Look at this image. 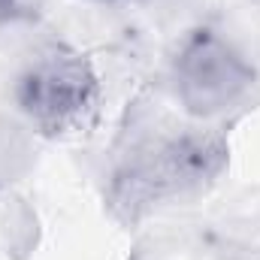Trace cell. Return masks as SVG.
<instances>
[{
	"label": "cell",
	"instance_id": "cell-1",
	"mask_svg": "<svg viewBox=\"0 0 260 260\" xmlns=\"http://www.w3.org/2000/svg\"><path fill=\"white\" fill-rule=\"evenodd\" d=\"M15 100L30 124L58 136L88 127L97 112L100 82L85 55L64 43H49L24 64Z\"/></svg>",
	"mask_w": 260,
	"mask_h": 260
},
{
	"label": "cell",
	"instance_id": "cell-2",
	"mask_svg": "<svg viewBox=\"0 0 260 260\" xmlns=\"http://www.w3.org/2000/svg\"><path fill=\"white\" fill-rule=\"evenodd\" d=\"M224 154V145L209 133H182L160 139L115 176V206L133 215L151 203L197 191L218 176Z\"/></svg>",
	"mask_w": 260,
	"mask_h": 260
},
{
	"label": "cell",
	"instance_id": "cell-3",
	"mask_svg": "<svg viewBox=\"0 0 260 260\" xmlns=\"http://www.w3.org/2000/svg\"><path fill=\"white\" fill-rule=\"evenodd\" d=\"M251 61L218 30L188 34L173 58V88L194 118H215L239 106L254 88Z\"/></svg>",
	"mask_w": 260,
	"mask_h": 260
},
{
	"label": "cell",
	"instance_id": "cell-4",
	"mask_svg": "<svg viewBox=\"0 0 260 260\" xmlns=\"http://www.w3.org/2000/svg\"><path fill=\"white\" fill-rule=\"evenodd\" d=\"M43 0H0V24L27 21L40 12Z\"/></svg>",
	"mask_w": 260,
	"mask_h": 260
},
{
	"label": "cell",
	"instance_id": "cell-5",
	"mask_svg": "<svg viewBox=\"0 0 260 260\" xmlns=\"http://www.w3.org/2000/svg\"><path fill=\"white\" fill-rule=\"evenodd\" d=\"M106 3H112V0H106Z\"/></svg>",
	"mask_w": 260,
	"mask_h": 260
}]
</instances>
